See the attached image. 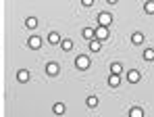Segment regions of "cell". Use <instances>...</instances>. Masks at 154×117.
Returning <instances> with one entry per match:
<instances>
[{
  "mask_svg": "<svg viewBox=\"0 0 154 117\" xmlns=\"http://www.w3.org/2000/svg\"><path fill=\"white\" fill-rule=\"evenodd\" d=\"M131 42H133V44H142V42H144V34H140V31H133V36H131Z\"/></svg>",
  "mask_w": 154,
  "mask_h": 117,
  "instance_id": "cell-13",
  "label": "cell"
},
{
  "mask_svg": "<svg viewBox=\"0 0 154 117\" xmlns=\"http://www.w3.org/2000/svg\"><path fill=\"white\" fill-rule=\"evenodd\" d=\"M17 80H19L21 84H27V82H29V71L27 69H19L17 71Z\"/></svg>",
  "mask_w": 154,
  "mask_h": 117,
  "instance_id": "cell-6",
  "label": "cell"
},
{
  "mask_svg": "<svg viewBox=\"0 0 154 117\" xmlns=\"http://www.w3.org/2000/svg\"><path fill=\"white\" fill-rule=\"evenodd\" d=\"M25 27L35 29V27H38V19H35V17H27V19H25Z\"/></svg>",
  "mask_w": 154,
  "mask_h": 117,
  "instance_id": "cell-15",
  "label": "cell"
},
{
  "mask_svg": "<svg viewBox=\"0 0 154 117\" xmlns=\"http://www.w3.org/2000/svg\"><path fill=\"white\" fill-rule=\"evenodd\" d=\"M121 71H123V65H121V63H112V65H110V73L121 75Z\"/></svg>",
  "mask_w": 154,
  "mask_h": 117,
  "instance_id": "cell-17",
  "label": "cell"
},
{
  "mask_svg": "<svg viewBox=\"0 0 154 117\" xmlns=\"http://www.w3.org/2000/svg\"><path fill=\"white\" fill-rule=\"evenodd\" d=\"M81 36H83L85 40H94V38H96V29H92V27H83Z\"/></svg>",
  "mask_w": 154,
  "mask_h": 117,
  "instance_id": "cell-7",
  "label": "cell"
},
{
  "mask_svg": "<svg viewBox=\"0 0 154 117\" xmlns=\"http://www.w3.org/2000/svg\"><path fill=\"white\" fill-rule=\"evenodd\" d=\"M98 23L108 27V25L112 23V15H110V13H100V15H98Z\"/></svg>",
  "mask_w": 154,
  "mask_h": 117,
  "instance_id": "cell-3",
  "label": "cell"
},
{
  "mask_svg": "<svg viewBox=\"0 0 154 117\" xmlns=\"http://www.w3.org/2000/svg\"><path fill=\"white\" fill-rule=\"evenodd\" d=\"M144 61H154V50H152V48L144 50Z\"/></svg>",
  "mask_w": 154,
  "mask_h": 117,
  "instance_id": "cell-18",
  "label": "cell"
},
{
  "mask_svg": "<svg viewBox=\"0 0 154 117\" xmlns=\"http://www.w3.org/2000/svg\"><path fill=\"white\" fill-rule=\"evenodd\" d=\"M48 42H50V44H60V36H58V31H48Z\"/></svg>",
  "mask_w": 154,
  "mask_h": 117,
  "instance_id": "cell-10",
  "label": "cell"
},
{
  "mask_svg": "<svg viewBox=\"0 0 154 117\" xmlns=\"http://www.w3.org/2000/svg\"><path fill=\"white\" fill-rule=\"evenodd\" d=\"M100 48H102V40H98V38L90 40V50H92V52H98Z\"/></svg>",
  "mask_w": 154,
  "mask_h": 117,
  "instance_id": "cell-8",
  "label": "cell"
},
{
  "mask_svg": "<svg viewBox=\"0 0 154 117\" xmlns=\"http://www.w3.org/2000/svg\"><path fill=\"white\" fill-rule=\"evenodd\" d=\"M144 11H146L148 15H154V2H150V0H148V2L144 4Z\"/></svg>",
  "mask_w": 154,
  "mask_h": 117,
  "instance_id": "cell-19",
  "label": "cell"
},
{
  "mask_svg": "<svg viewBox=\"0 0 154 117\" xmlns=\"http://www.w3.org/2000/svg\"><path fill=\"white\" fill-rule=\"evenodd\" d=\"M90 63H92V61H90V57H88V54H79V57L75 59L77 69H88V67H90Z\"/></svg>",
  "mask_w": 154,
  "mask_h": 117,
  "instance_id": "cell-1",
  "label": "cell"
},
{
  "mask_svg": "<svg viewBox=\"0 0 154 117\" xmlns=\"http://www.w3.org/2000/svg\"><path fill=\"white\" fill-rule=\"evenodd\" d=\"M27 46L33 48V50H38V48L42 46V38H38V36H31V38L27 40Z\"/></svg>",
  "mask_w": 154,
  "mask_h": 117,
  "instance_id": "cell-4",
  "label": "cell"
},
{
  "mask_svg": "<svg viewBox=\"0 0 154 117\" xmlns=\"http://www.w3.org/2000/svg\"><path fill=\"white\" fill-rule=\"evenodd\" d=\"M96 38L102 40V42L108 38V27H106V25H98V27H96Z\"/></svg>",
  "mask_w": 154,
  "mask_h": 117,
  "instance_id": "cell-2",
  "label": "cell"
},
{
  "mask_svg": "<svg viewBox=\"0 0 154 117\" xmlns=\"http://www.w3.org/2000/svg\"><path fill=\"white\" fill-rule=\"evenodd\" d=\"M119 84H121V77H119L117 73H110V77H108V86H110V88H117Z\"/></svg>",
  "mask_w": 154,
  "mask_h": 117,
  "instance_id": "cell-9",
  "label": "cell"
},
{
  "mask_svg": "<svg viewBox=\"0 0 154 117\" xmlns=\"http://www.w3.org/2000/svg\"><path fill=\"white\" fill-rule=\"evenodd\" d=\"M81 4H83V6H92V4H94V0H81Z\"/></svg>",
  "mask_w": 154,
  "mask_h": 117,
  "instance_id": "cell-21",
  "label": "cell"
},
{
  "mask_svg": "<svg viewBox=\"0 0 154 117\" xmlns=\"http://www.w3.org/2000/svg\"><path fill=\"white\" fill-rule=\"evenodd\" d=\"M58 63H54V61H50V63H48V65H46V73H48V75H58Z\"/></svg>",
  "mask_w": 154,
  "mask_h": 117,
  "instance_id": "cell-5",
  "label": "cell"
},
{
  "mask_svg": "<svg viewBox=\"0 0 154 117\" xmlns=\"http://www.w3.org/2000/svg\"><path fill=\"white\" fill-rule=\"evenodd\" d=\"M127 80L131 82V84H135V82H140V71H135V69H131L127 73Z\"/></svg>",
  "mask_w": 154,
  "mask_h": 117,
  "instance_id": "cell-11",
  "label": "cell"
},
{
  "mask_svg": "<svg viewBox=\"0 0 154 117\" xmlns=\"http://www.w3.org/2000/svg\"><path fill=\"white\" fill-rule=\"evenodd\" d=\"M106 2H108V4H117L119 0H106Z\"/></svg>",
  "mask_w": 154,
  "mask_h": 117,
  "instance_id": "cell-22",
  "label": "cell"
},
{
  "mask_svg": "<svg viewBox=\"0 0 154 117\" xmlns=\"http://www.w3.org/2000/svg\"><path fill=\"white\" fill-rule=\"evenodd\" d=\"M129 115H131V117H142V115H144V111H142V109H137V107H133V109L129 111Z\"/></svg>",
  "mask_w": 154,
  "mask_h": 117,
  "instance_id": "cell-20",
  "label": "cell"
},
{
  "mask_svg": "<svg viewBox=\"0 0 154 117\" xmlns=\"http://www.w3.org/2000/svg\"><path fill=\"white\" fill-rule=\"evenodd\" d=\"M60 48L65 50V52H69V50H73V40H60Z\"/></svg>",
  "mask_w": 154,
  "mask_h": 117,
  "instance_id": "cell-12",
  "label": "cell"
},
{
  "mask_svg": "<svg viewBox=\"0 0 154 117\" xmlns=\"http://www.w3.org/2000/svg\"><path fill=\"white\" fill-rule=\"evenodd\" d=\"M52 111H54V113H56V115H65V111H67V107H65V105H63V102H56V105H54V109H52Z\"/></svg>",
  "mask_w": 154,
  "mask_h": 117,
  "instance_id": "cell-14",
  "label": "cell"
},
{
  "mask_svg": "<svg viewBox=\"0 0 154 117\" xmlns=\"http://www.w3.org/2000/svg\"><path fill=\"white\" fill-rule=\"evenodd\" d=\"M85 105H88L90 109H94V107H98V96H88V100H85Z\"/></svg>",
  "mask_w": 154,
  "mask_h": 117,
  "instance_id": "cell-16",
  "label": "cell"
}]
</instances>
